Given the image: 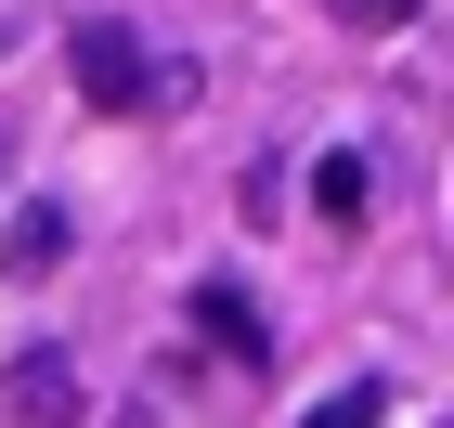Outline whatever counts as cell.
<instances>
[{"label": "cell", "instance_id": "4", "mask_svg": "<svg viewBox=\"0 0 454 428\" xmlns=\"http://www.w3.org/2000/svg\"><path fill=\"white\" fill-rule=\"evenodd\" d=\"M66 234H78V221L39 195V208H13V247H0V260H13V273H52V260H66Z\"/></svg>", "mask_w": 454, "mask_h": 428}, {"label": "cell", "instance_id": "1", "mask_svg": "<svg viewBox=\"0 0 454 428\" xmlns=\"http://www.w3.org/2000/svg\"><path fill=\"white\" fill-rule=\"evenodd\" d=\"M66 78H78L105 117H117V105H182V78L156 66L143 27H117V13H78V27H66Z\"/></svg>", "mask_w": 454, "mask_h": 428}, {"label": "cell", "instance_id": "2", "mask_svg": "<svg viewBox=\"0 0 454 428\" xmlns=\"http://www.w3.org/2000/svg\"><path fill=\"white\" fill-rule=\"evenodd\" d=\"M13 416L27 428H78V363L66 351H13Z\"/></svg>", "mask_w": 454, "mask_h": 428}, {"label": "cell", "instance_id": "7", "mask_svg": "<svg viewBox=\"0 0 454 428\" xmlns=\"http://www.w3.org/2000/svg\"><path fill=\"white\" fill-rule=\"evenodd\" d=\"M350 27H403V13H416V0H338Z\"/></svg>", "mask_w": 454, "mask_h": 428}, {"label": "cell", "instance_id": "3", "mask_svg": "<svg viewBox=\"0 0 454 428\" xmlns=\"http://www.w3.org/2000/svg\"><path fill=\"white\" fill-rule=\"evenodd\" d=\"M195 338H221V363H247V377L273 363V338H260V312H247L234 285H195Z\"/></svg>", "mask_w": 454, "mask_h": 428}, {"label": "cell", "instance_id": "6", "mask_svg": "<svg viewBox=\"0 0 454 428\" xmlns=\"http://www.w3.org/2000/svg\"><path fill=\"white\" fill-rule=\"evenodd\" d=\"M312 195H325V221H364V156H325Z\"/></svg>", "mask_w": 454, "mask_h": 428}, {"label": "cell", "instance_id": "5", "mask_svg": "<svg viewBox=\"0 0 454 428\" xmlns=\"http://www.w3.org/2000/svg\"><path fill=\"white\" fill-rule=\"evenodd\" d=\"M377 416H389V390H377V377H350V390H325L299 428H377Z\"/></svg>", "mask_w": 454, "mask_h": 428}]
</instances>
